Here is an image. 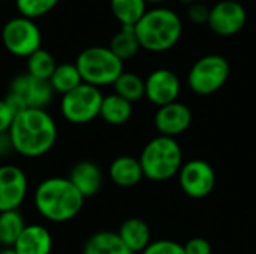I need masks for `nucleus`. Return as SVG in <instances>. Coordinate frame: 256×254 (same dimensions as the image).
I'll return each instance as SVG.
<instances>
[{"mask_svg":"<svg viewBox=\"0 0 256 254\" xmlns=\"http://www.w3.org/2000/svg\"><path fill=\"white\" fill-rule=\"evenodd\" d=\"M14 151L27 159L42 157L57 142V124L46 109H24L18 112L9 129Z\"/></svg>","mask_w":256,"mask_h":254,"instance_id":"obj_1","label":"nucleus"},{"mask_svg":"<svg viewBox=\"0 0 256 254\" xmlns=\"http://www.w3.org/2000/svg\"><path fill=\"white\" fill-rule=\"evenodd\" d=\"M84 198L72 186L69 178L50 177L42 180L34 193L33 204L40 217L51 223L74 220L84 207Z\"/></svg>","mask_w":256,"mask_h":254,"instance_id":"obj_2","label":"nucleus"},{"mask_svg":"<svg viewBox=\"0 0 256 254\" xmlns=\"http://www.w3.org/2000/svg\"><path fill=\"white\" fill-rule=\"evenodd\" d=\"M140 46L150 52H164L177 45L182 37L183 22L180 16L168 7H154L134 27Z\"/></svg>","mask_w":256,"mask_h":254,"instance_id":"obj_3","label":"nucleus"},{"mask_svg":"<svg viewBox=\"0 0 256 254\" xmlns=\"http://www.w3.org/2000/svg\"><path fill=\"white\" fill-rule=\"evenodd\" d=\"M138 160L144 178L160 183L178 175L183 166V151L176 138L159 135L144 145Z\"/></svg>","mask_w":256,"mask_h":254,"instance_id":"obj_4","label":"nucleus"},{"mask_svg":"<svg viewBox=\"0 0 256 254\" xmlns=\"http://www.w3.org/2000/svg\"><path fill=\"white\" fill-rule=\"evenodd\" d=\"M75 66L82 82L93 87L112 85L124 72L123 61L108 46H90L80 52Z\"/></svg>","mask_w":256,"mask_h":254,"instance_id":"obj_5","label":"nucleus"},{"mask_svg":"<svg viewBox=\"0 0 256 254\" xmlns=\"http://www.w3.org/2000/svg\"><path fill=\"white\" fill-rule=\"evenodd\" d=\"M102 99L104 94L100 88L82 82L72 91L62 96L60 112L70 124H88L99 117Z\"/></svg>","mask_w":256,"mask_h":254,"instance_id":"obj_6","label":"nucleus"},{"mask_svg":"<svg viewBox=\"0 0 256 254\" xmlns=\"http://www.w3.org/2000/svg\"><path fill=\"white\" fill-rule=\"evenodd\" d=\"M230 63L219 54H208L198 58L189 70V88L200 96H210L219 91L230 78Z\"/></svg>","mask_w":256,"mask_h":254,"instance_id":"obj_7","label":"nucleus"},{"mask_svg":"<svg viewBox=\"0 0 256 254\" xmlns=\"http://www.w3.org/2000/svg\"><path fill=\"white\" fill-rule=\"evenodd\" d=\"M2 42L9 54L28 58L33 52L42 48V34L33 19L20 15L3 25Z\"/></svg>","mask_w":256,"mask_h":254,"instance_id":"obj_8","label":"nucleus"},{"mask_svg":"<svg viewBox=\"0 0 256 254\" xmlns=\"http://www.w3.org/2000/svg\"><path fill=\"white\" fill-rule=\"evenodd\" d=\"M177 177L182 192L192 199L210 196L216 186V172L213 166L202 159H192L183 163Z\"/></svg>","mask_w":256,"mask_h":254,"instance_id":"obj_9","label":"nucleus"},{"mask_svg":"<svg viewBox=\"0 0 256 254\" xmlns=\"http://www.w3.org/2000/svg\"><path fill=\"white\" fill-rule=\"evenodd\" d=\"M28 193L26 172L12 163L0 165V213L20 210Z\"/></svg>","mask_w":256,"mask_h":254,"instance_id":"obj_10","label":"nucleus"},{"mask_svg":"<svg viewBox=\"0 0 256 254\" xmlns=\"http://www.w3.org/2000/svg\"><path fill=\"white\" fill-rule=\"evenodd\" d=\"M248 21V12L242 1L220 0L210 7L208 27L219 36L230 37L240 33Z\"/></svg>","mask_w":256,"mask_h":254,"instance_id":"obj_11","label":"nucleus"},{"mask_svg":"<svg viewBox=\"0 0 256 254\" xmlns=\"http://www.w3.org/2000/svg\"><path fill=\"white\" fill-rule=\"evenodd\" d=\"M8 93L16 96L27 109H45L51 103L54 96V91L48 81L38 79L28 73L15 76L9 84Z\"/></svg>","mask_w":256,"mask_h":254,"instance_id":"obj_12","label":"nucleus"},{"mask_svg":"<svg viewBox=\"0 0 256 254\" xmlns=\"http://www.w3.org/2000/svg\"><path fill=\"white\" fill-rule=\"evenodd\" d=\"M144 85L147 100L158 108L177 102L182 91V82L178 76L170 69L153 70L144 79Z\"/></svg>","mask_w":256,"mask_h":254,"instance_id":"obj_13","label":"nucleus"},{"mask_svg":"<svg viewBox=\"0 0 256 254\" xmlns=\"http://www.w3.org/2000/svg\"><path fill=\"white\" fill-rule=\"evenodd\" d=\"M192 120L194 115L190 108L177 100L158 108L154 114V127L162 136L177 138L190 127Z\"/></svg>","mask_w":256,"mask_h":254,"instance_id":"obj_14","label":"nucleus"},{"mask_svg":"<svg viewBox=\"0 0 256 254\" xmlns=\"http://www.w3.org/2000/svg\"><path fill=\"white\" fill-rule=\"evenodd\" d=\"M68 178L84 199L96 196L104 184V174L100 168L90 160H81L75 163Z\"/></svg>","mask_w":256,"mask_h":254,"instance_id":"obj_15","label":"nucleus"},{"mask_svg":"<svg viewBox=\"0 0 256 254\" xmlns=\"http://www.w3.org/2000/svg\"><path fill=\"white\" fill-rule=\"evenodd\" d=\"M14 249L16 254H51L52 235L42 225H27Z\"/></svg>","mask_w":256,"mask_h":254,"instance_id":"obj_16","label":"nucleus"},{"mask_svg":"<svg viewBox=\"0 0 256 254\" xmlns=\"http://www.w3.org/2000/svg\"><path fill=\"white\" fill-rule=\"evenodd\" d=\"M108 175H110V180L116 186L123 187V189L135 187L144 178L140 160L136 157H132V156L116 157L110 165Z\"/></svg>","mask_w":256,"mask_h":254,"instance_id":"obj_17","label":"nucleus"},{"mask_svg":"<svg viewBox=\"0 0 256 254\" xmlns=\"http://www.w3.org/2000/svg\"><path fill=\"white\" fill-rule=\"evenodd\" d=\"M117 235L134 254H141L152 243L150 226L142 219L138 217H130L124 220L120 225Z\"/></svg>","mask_w":256,"mask_h":254,"instance_id":"obj_18","label":"nucleus"},{"mask_svg":"<svg viewBox=\"0 0 256 254\" xmlns=\"http://www.w3.org/2000/svg\"><path fill=\"white\" fill-rule=\"evenodd\" d=\"M81 254H134L120 240L117 232L100 231L87 238Z\"/></svg>","mask_w":256,"mask_h":254,"instance_id":"obj_19","label":"nucleus"},{"mask_svg":"<svg viewBox=\"0 0 256 254\" xmlns=\"http://www.w3.org/2000/svg\"><path fill=\"white\" fill-rule=\"evenodd\" d=\"M134 115V105L116 93L106 94L102 99L99 117L110 126H123Z\"/></svg>","mask_w":256,"mask_h":254,"instance_id":"obj_20","label":"nucleus"},{"mask_svg":"<svg viewBox=\"0 0 256 254\" xmlns=\"http://www.w3.org/2000/svg\"><path fill=\"white\" fill-rule=\"evenodd\" d=\"M116 19L124 27H135L147 12L146 0H110Z\"/></svg>","mask_w":256,"mask_h":254,"instance_id":"obj_21","label":"nucleus"},{"mask_svg":"<svg viewBox=\"0 0 256 254\" xmlns=\"http://www.w3.org/2000/svg\"><path fill=\"white\" fill-rule=\"evenodd\" d=\"M48 82L54 93H60L63 96L82 84V79L75 63H62L57 64Z\"/></svg>","mask_w":256,"mask_h":254,"instance_id":"obj_22","label":"nucleus"},{"mask_svg":"<svg viewBox=\"0 0 256 254\" xmlns=\"http://www.w3.org/2000/svg\"><path fill=\"white\" fill-rule=\"evenodd\" d=\"M108 48L122 61H126V60L134 58L138 54V51L141 49L134 27H124V25H122V28L112 36Z\"/></svg>","mask_w":256,"mask_h":254,"instance_id":"obj_23","label":"nucleus"},{"mask_svg":"<svg viewBox=\"0 0 256 254\" xmlns=\"http://www.w3.org/2000/svg\"><path fill=\"white\" fill-rule=\"evenodd\" d=\"M114 87V93L118 94L120 97L126 99L128 102H130L132 105L138 100H141L142 97H146V85H144V79L134 73V72H123L117 81L112 84Z\"/></svg>","mask_w":256,"mask_h":254,"instance_id":"obj_24","label":"nucleus"},{"mask_svg":"<svg viewBox=\"0 0 256 254\" xmlns=\"http://www.w3.org/2000/svg\"><path fill=\"white\" fill-rule=\"evenodd\" d=\"M26 226V220L20 210L0 213V238L3 246L14 247Z\"/></svg>","mask_w":256,"mask_h":254,"instance_id":"obj_25","label":"nucleus"},{"mask_svg":"<svg viewBox=\"0 0 256 254\" xmlns=\"http://www.w3.org/2000/svg\"><path fill=\"white\" fill-rule=\"evenodd\" d=\"M56 67H57L56 58L52 57L51 52H48L44 48L38 49L27 58V73L38 79L50 81Z\"/></svg>","mask_w":256,"mask_h":254,"instance_id":"obj_26","label":"nucleus"},{"mask_svg":"<svg viewBox=\"0 0 256 254\" xmlns=\"http://www.w3.org/2000/svg\"><path fill=\"white\" fill-rule=\"evenodd\" d=\"M60 0H15V6L21 16L36 19L51 12Z\"/></svg>","mask_w":256,"mask_h":254,"instance_id":"obj_27","label":"nucleus"},{"mask_svg":"<svg viewBox=\"0 0 256 254\" xmlns=\"http://www.w3.org/2000/svg\"><path fill=\"white\" fill-rule=\"evenodd\" d=\"M141 254H184L183 244L172 240H158L152 241L150 246Z\"/></svg>","mask_w":256,"mask_h":254,"instance_id":"obj_28","label":"nucleus"},{"mask_svg":"<svg viewBox=\"0 0 256 254\" xmlns=\"http://www.w3.org/2000/svg\"><path fill=\"white\" fill-rule=\"evenodd\" d=\"M184 254H213V247L212 244L201 237H195L186 241V244H183Z\"/></svg>","mask_w":256,"mask_h":254,"instance_id":"obj_29","label":"nucleus"},{"mask_svg":"<svg viewBox=\"0 0 256 254\" xmlns=\"http://www.w3.org/2000/svg\"><path fill=\"white\" fill-rule=\"evenodd\" d=\"M188 15L194 24H207L210 16V7L206 3H192Z\"/></svg>","mask_w":256,"mask_h":254,"instance_id":"obj_30","label":"nucleus"},{"mask_svg":"<svg viewBox=\"0 0 256 254\" xmlns=\"http://www.w3.org/2000/svg\"><path fill=\"white\" fill-rule=\"evenodd\" d=\"M15 112L12 111V108L6 103L4 99H0V135L2 133H8L12 121L15 118Z\"/></svg>","mask_w":256,"mask_h":254,"instance_id":"obj_31","label":"nucleus"},{"mask_svg":"<svg viewBox=\"0 0 256 254\" xmlns=\"http://www.w3.org/2000/svg\"><path fill=\"white\" fill-rule=\"evenodd\" d=\"M10 153H15V151H14L9 133H2L0 135V157H8Z\"/></svg>","mask_w":256,"mask_h":254,"instance_id":"obj_32","label":"nucleus"},{"mask_svg":"<svg viewBox=\"0 0 256 254\" xmlns=\"http://www.w3.org/2000/svg\"><path fill=\"white\" fill-rule=\"evenodd\" d=\"M0 254H16V252H15L14 247H6V246H3V247L0 249Z\"/></svg>","mask_w":256,"mask_h":254,"instance_id":"obj_33","label":"nucleus"},{"mask_svg":"<svg viewBox=\"0 0 256 254\" xmlns=\"http://www.w3.org/2000/svg\"><path fill=\"white\" fill-rule=\"evenodd\" d=\"M186 1H190V3H206L207 0H186Z\"/></svg>","mask_w":256,"mask_h":254,"instance_id":"obj_34","label":"nucleus"},{"mask_svg":"<svg viewBox=\"0 0 256 254\" xmlns=\"http://www.w3.org/2000/svg\"><path fill=\"white\" fill-rule=\"evenodd\" d=\"M147 3L150 1V3H162V1H166V0H146Z\"/></svg>","mask_w":256,"mask_h":254,"instance_id":"obj_35","label":"nucleus"},{"mask_svg":"<svg viewBox=\"0 0 256 254\" xmlns=\"http://www.w3.org/2000/svg\"><path fill=\"white\" fill-rule=\"evenodd\" d=\"M3 247V243H2V238H0V249Z\"/></svg>","mask_w":256,"mask_h":254,"instance_id":"obj_36","label":"nucleus"},{"mask_svg":"<svg viewBox=\"0 0 256 254\" xmlns=\"http://www.w3.org/2000/svg\"><path fill=\"white\" fill-rule=\"evenodd\" d=\"M236 1H242V0H236Z\"/></svg>","mask_w":256,"mask_h":254,"instance_id":"obj_37","label":"nucleus"},{"mask_svg":"<svg viewBox=\"0 0 256 254\" xmlns=\"http://www.w3.org/2000/svg\"><path fill=\"white\" fill-rule=\"evenodd\" d=\"M0 1H4V0H0Z\"/></svg>","mask_w":256,"mask_h":254,"instance_id":"obj_38","label":"nucleus"}]
</instances>
